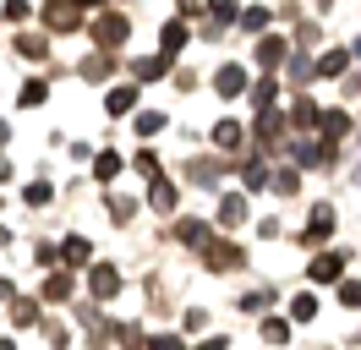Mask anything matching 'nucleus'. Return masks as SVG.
I'll return each instance as SVG.
<instances>
[{
  "instance_id": "2",
  "label": "nucleus",
  "mask_w": 361,
  "mask_h": 350,
  "mask_svg": "<svg viewBox=\"0 0 361 350\" xmlns=\"http://www.w3.org/2000/svg\"><path fill=\"white\" fill-rule=\"evenodd\" d=\"M339 296H345V306H350V312H361V284H345Z\"/></svg>"
},
{
  "instance_id": "1",
  "label": "nucleus",
  "mask_w": 361,
  "mask_h": 350,
  "mask_svg": "<svg viewBox=\"0 0 361 350\" xmlns=\"http://www.w3.org/2000/svg\"><path fill=\"white\" fill-rule=\"evenodd\" d=\"M219 93H241V71H235V66L219 71Z\"/></svg>"
},
{
  "instance_id": "4",
  "label": "nucleus",
  "mask_w": 361,
  "mask_h": 350,
  "mask_svg": "<svg viewBox=\"0 0 361 350\" xmlns=\"http://www.w3.org/2000/svg\"><path fill=\"white\" fill-rule=\"evenodd\" d=\"M93 6H99V0H93Z\"/></svg>"
},
{
  "instance_id": "3",
  "label": "nucleus",
  "mask_w": 361,
  "mask_h": 350,
  "mask_svg": "<svg viewBox=\"0 0 361 350\" xmlns=\"http://www.w3.org/2000/svg\"><path fill=\"white\" fill-rule=\"evenodd\" d=\"M180 6H186V11H203V6H208V0H180Z\"/></svg>"
}]
</instances>
